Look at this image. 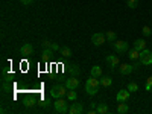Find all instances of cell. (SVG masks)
Returning a JSON list of instances; mask_svg holds the SVG:
<instances>
[{"label":"cell","mask_w":152,"mask_h":114,"mask_svg":"<svg viewBox=\"0 0 152 114\" xmlns=\"http://www.w3.org/2000/svg\"><path fill=\"white\" fill-rule=\"evenodd\" d=\"M50 49H52L53 52H55V50H59V46H58L56 43H52V46H50Z\"/></svg>","instance_id":"obj_32"},{"label":"cell","mask_w":152,"mask_h":114,"mask_svg":"<svg viewBox=\"0 0 152 114\" xmlns=\"http://www.w3.org/2000/svg\"><path fill=\"white\" fill-rule=\"evenodd\" d=\"M126 5H128V8L134 9V8H137V5H138V0H126Z\"/></svg>","instance_id":"obj_26"},{"label":"cell","mask_w":152,"mask_h":114,"mask_svg":"<svg viewBox=\"0 0 152 114\" xmlns=\"http://www.w3.org/2000/svg\"><path fill=\"white\" fill-rule=\"evenodd\" d=\"M52 52H53L52 49H44V52H43V56H41V59H43V61H49V58H50V55H52Z\"/></svg>","instance_id":"obj_21"},{"label":"cell","mask_w":152,"mask_h":114,"mask_svg":"<svg viewBox=\"0 0 152 114\" xmlns=\"http://www.w3.org/2000/svg\"><path fill=\"white\" fill-rule=\"evenodd\" d=\"M50 46H52V41H49V40H44L43 41V47L44 49H50Z\"/></svg>","instance_id":"obj_31"},{"label":"cell","mask_w":152,"mask_h":114,"mask_svg":"<svg viewBox=\"0 0 152 114\" xmlns=\"http://www.w3.org/2000/svg\"><path fill=\"white\" fill-rule=\"evenodd\" d=\"M67 90L69 88L66 87V85H53L52 87V90H50V96L52 97H55V99H58V97H64L66 94H67Z\"/></svg>","instance_id":"obj_2"},{"label":"cell","mask_w":152,"mask_h":114,"mask_svg":"<svg viewBox=\"0 0 152 114\" xmlns=\"http://www.w3.org/2000/svg\"><path fill=\"white\" fill-rule=\"evenodd\" d=\"M67 72L70 73V76H78V75H79V67L76 66V64H73V66H70V67L67 69Z\"/></svg>","instance_id":"obj_17"},{"label":"cell","mask_w":152,"mask_h":114,"mask_svg":"<svg viewBox=\"0 0 152 114\" xmlns=\"http://www.w3.org/2000/svg\"><path fill=\"white\" fill-rule=\"evenodd\" d=\"M59 52H61L62 56H66V58L72 56V50H70L69 47H61V49H59Z\"/></svg>","instance_id":"obj_22"},{"label":"cell","mask_w":152,"mask_h":114,"mask_svg":"<svg viewBox=\"0 0 152 114\" xmlns=\"http://www.w3.org/2000/svg\"><path fill=\"white\" fill-rule=\"evenodd\" d=\"M20 2H21L23 5H26V6H28V5H32V0H20Z\"/></svg>","instance_id":"obj_33"},{"label":"cell","mask_w":152,"mask_h":114,"mask_svg":"<svg viewBox=\"0 0 152 114\" xmlns=\"http://www.w3.org/2000/svg\"><path fill=\"white\" fill-rule=\"evenodd\" d=\"M128 111H129L128 104H125V102H119V105H117V113H119V114H126Z\"/></svg>","instance_id":"obj_14"},{"label":"cell","mask_w":152,"mask_h":114,"mask_svg":"<svg viewBox=\"0 0 152 114\" xmlns=\"http://www.w3.org/2000/svg\"><path fill=\"white\" fill-rule=\"evenodd\" d=\"M135 69H134V66H131V64H120L119 66V72L122 73V75H131V72H134Z\"/></svg>","instance_id":"obj_12"},{"label":"cell","mask_w":152,"mask_h":114,"mask_svg":"<svg viewBox=\"0 0 152 114\" xmlns=\"http://www.w3.org/2000/svg\"><path fill=\"white\" fill-rule=\"evenodd\" d=\"M91 76H94V78H100V76H102V69H100L99 66H93L91 67Z\"/></svg>","instance_id":"obj_15"},{"label":"cell","mask_w":152,"mask_h":114,"mask_svg":"<svg viewBox=\"0 0 152 114\" xmlns=\"http://www.w3.org/2000/svg\"><path fill=\"white\" fill-rule=\"evenodd\" d=\"M140 61H142L143 66L152 64V52H151V50H148V49L142 50V52H140Z\"/></svg>","instance_id":"obj_5"},{"label":"cell","mask_w":152,"mask_h":114,"mask_svg":"<svg viewBox=\"0 0 152 114\" xmlns=\"http://www.w3.org/2000/svg\"><path fill=\"white\" fill-rule=\"evenodd\" d=\"M2 87H3V91H11V88H12V85L8 84L6 81H3V85H2Z\"/></svg>","instance_id":"obj_29"},{"label":"cell","mask_w":152,"mask_h":114,"mask_svg":"<svg viewBox=\"0 0 152 114\" xmlns=\"http://www.w3.org/2000/svg\"><path fill=\"white\" fill-rule=\"evenodd\" d=\"M91 43L94 46H102L105 43V34H100V32H96L91 35Z\"/></svg>","instance_id":"obj_6"},{"label":"cell","mask_w":152,"mask_h":114,"mask_svg":"<svg viewBox=\"0 0 152 114\" xmlns=\"http://www.w3.org/2000/svg\"><path fill=\"white\" fill-rule=\"evenodd\" d=\"M113 47H114V50H116L117 53H125L126 50L129 49V44H128V41H123V40H116L113 43Z\"/></svg>","instance_id":"obj_3"},{"label":"cell","mask_w":152,"mask_h":114,"mask_svg":"<svg viewBox=\"0 0 152 114\" xmlns=\"http://www.w3.org/2000/svg\"><path fill=\"white\" fill-rule=\"evenodd\" d=\"M53 107H55V110L58 111V113H69V105H67V102L62 97H58L55 102H53Z\"/></svg>","instance_id":"obj_4"},{"label":"cell","mask_w":152,"mask_h":114,"mask_svg":"<svg viewBox=\"0 0 152 114\" xmlns=\"http://www.w3.org/2000/svg\"><path fill=\"white\" fill-rule=\"evenodd\" d=\"M67 97H69V100H76L78 94H76V91H75V90H70V91H67Z\"/></svg>","instance_id":"obj_27"},{"label":"cell","mask_w":152,"mask_h":114,"mask_svg":"<svg viewBox=\"0 0 152 114\" xmlns=\"http://www.w3.org/2000/svg\"><path fill=\"white\" fill-rule=\"evenodd\" d=\"M128 55H129V58H131V59H138V58H140V50L132 49V50H131V52H129Z\"/></svg>","instance_id":"obj_20"},{"label":"cell","mask_w":152,"mask_h":114,"mask_svg":"<svg viewBox=\"0 0 152 114\" xmlns=\"http://www.w3.org/2000/svg\"><path fill=\"white\" fill-rule=\"evenodd\" d=\"M82 111H84V105L81 102H73L69 108L70 114H82Z\"/></svg>","instance_id":"obj_8"},{"label":"cell","mask_w":152,"mask_h":114,"mask_svg":"<svg viewBox=\"0 0 152 114\" xmlns=\"http://www.w3.org/2000/svg\"><path fill=\"white\" fill-rule=\"evenodd\" d=\"M146 90H148V91H149V90H152V76L146 79Z\"/></svg>","instance_id":"obj_30"},{"label":"cell","mask_w":152,"mask_h":114,"mask_svg":"<svg viewBox=\"0 0 152 114\" xmlns=\"http://www.w3.org/2000/svg\"><path fill=\"white\" fill-rule=\"evenodd\" d=\"M129 94H131V91L128 90V88H126V90H120L117 93V96H116L117 102H126V100L129 99Z\"/></svg>","instance_id":"obj_9"},{"label":"cell","mask_w":152,"mask_h":114,"mask_svg":"<svg viewBox=\"0 0 152 114\" xmlns=\"http://www.w3.org/2000/svg\"><path fill=\"white\" fill-rule=\"evenodd\" d=\"M96 113H99V114H107V113H108V105H107V104H99V105L96 107Z\"/></svg>","instance_id":"obj_16"},{"label":"cell","mask_w":152,"mask_h":114,"mask_svg":"<svg viewBox=\"0 0 152 114\" xmlns=\"http://www.w3.org/2000/svg\"><path fill=\"white\" fill-rule=\"evenodd\" d=\"M66 87L69 88V90H76V88L79 87V81L76 76H70V78H67L66 81Z\"/></svg>","instance_id":"obj_7"},{"label":"cell","mask_w":152,"mask_h":114,"mask_svg":"<svg viewBox=\"0 0 152 114\" xmlns=\"http://www.w3.org/2000/svg\"><path fill=\"white\" fill-rule=\"evenodd\" d=\"M38 105H40V107H43V108H47L49 105H50V99H41L40 100V102H38Z\"/></svg>","instance_id":"obj_23"},{"label":"cell","mask_w":152,"mask_h":114,"mask_svg":"<svg viewBox=\"0 0 152 114\" xmlns=\"http://www.w3.org/2000/svg\"><path fill=\"white\" fill-rule=\"evenodd\" d=\"M113 84V79L111 78H108V76H102L100 78V85H104V87H110Z\"/></svg>","instance_id":"obj_18"},{"label":"cell","mask_w":152,"mask_h":114,"mask_svg":"<svg viewBox=\"0 0 152 114\" xmlns=\"http://www.w3.org/2000/svg\"><path fill=\"white\" fill-rule=\"evenodd\" d=\"M99 85H100V81H97V78L91 76V78H88L87 82H85V91L87 94H96L97 90H99Z\"/></svg>","instance_id":"obj_1"},{"label":"cell","mask_w":152,"mask_h":114,"mask_svg":"<svg viewBox=\"0 0 152 114\" xmlns=\"http://www.w3.org/2000/svg\"><path fill=\"white\" fill-rule=\"evenodd\" d=\"M107 40H108V41H113V43L116 41V40H117L116 32H114V31H108V32H107Z\"/></svg>","instance_id":"obj_19"},{"label":"cell","mask_w":152,"mask_h":114,"mask_svg":"<svg viewBox=\"0 0 152 114\" xmlns=\"http://www.w3.org/2000/svg\"><path fill=\"white\" fill-rule=\"evenodd\" d=\"M20 52H21V55H24V56H29V55L34 53V47H32V44H29V43H24V44L21 46V49H20Z\"/></svg>","instance_id":"obj_10"},{"label":"cell","mask_w":152,"mask_h":114,"mask_svg":"<svg viewBox=\"0 0 152 114\" xmlns=\"http://www.w3.org/2000/svg\"><path fill=\"white\" fill-rule=\"evenodd\" d=\"M142 32H143V35H145V37H149V35L152 34V31H151V28H149V26H143Z\"/></svg>","instance_id":"obj_28"},{"label":"cell","mask_w":152,"mask_h":114,"mask_svg":"<svg viewBox=\"0 0 152 114\" xmlns=\"http://www.w3.org/2000/svg\"><path fill=\"white\" fill-rule=\"evenodd\" d=\"M35 104H37L35 99H26V100H24V107H26V108H32Z\"/></svg>","instance_id":"obj_25"},{"label":"cell","mask_w":152,"mask_h":114,"mask_svg":"<svg viewBox=\"0 0 152 114\" xmlns=\"http://www.w3.org/2000/svg\"><path fill=\"white\" fill-rule=\"evenodd\" d=\"M134 49H137V50H140V52H142L143 49H146V41L142 40V38L135 40V41H134Z\"/></svg>","instance_id":"obj_13"},{"label":"cell","mask_w":152,"mask_h":114,"mask_svg":"<svg viewBox=\"0 0 152 114\" xmlns=\"http://www.w3.org/2000/svg\"><path fill=\"white\" fill-rule=\"evenodd\" d=\"M128 90H129L131 93H134V91H138V85H137L135 82H129V84H128Z\"/></svg>","instance_id":"obj_24"},{"label":"cell","mask_w":152,"mask_h":114,"mask_svg":"<svg viewBox=\"0 0 152 114\" xmlns=\"http://www.w3.org/2000/svg\"><path fill=\"white\" fill-rule=\"evenodd\" d=\"M107 62H108V66L111 67V69H114V67H117L119 66V56L117 55H108L107 56Z\"/></svg>","instance_id":"obj_11"}]
</instances>
